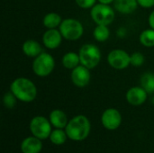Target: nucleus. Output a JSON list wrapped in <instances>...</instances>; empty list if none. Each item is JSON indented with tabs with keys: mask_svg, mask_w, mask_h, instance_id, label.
Instances as JSON below:
<instances>
[{
	"mask_svg": "<svg viewBox=\"0 0 154 153\" xmlns=\"http://www.w3.org/2000/svg\"><path fill=\"white\" fill-rule=\"evenodd\" d=\"M10 91L18 101L31 103L37 96V87L33 81L25 77L16 78L10 84Z\"/></svg>",
	"mask_w": 154,
	"mask_h": 153,
	"instance_id": "nucleus-1",
	"label": "nucleus"
},
{
	"mask_svg": "<svg viewBox=\"0 0 154 153\" xmlns=\"http://www.w3.org/2000/svg\"><path fill=\"white\" fill-rule=\"evenodd\" d=\"M91 124L88 118L83 115H76L70 119L65 128L68 138L75 142L85 140L90 133Z\"/></svg>",
	"mask_w": 154,
	"mask_h": 153,
	"instance_id": "nucleus-2",
	"label": "nucleus"
},
{
	"mask_svg": "<svg viewBox=\"0 0 154 153\" xmlns=\"http://www.w3.org/2000/svg\"><path fill=\"white\" fill-rule=\"evenodd\" d=\"M80 64L89 69L97 68L102 59L100 49L93 43H86L82 45L79 50Z\"/></svg>",
	"mask_w": 154,
	"mask_h": 153,
	"instance_id": "nucleus-3",
	"label": "nucleus"
},
{
	"mask_svg": "<svg viewBox=\"0 0 154 153\" xmlns=\"http://www.w3.org/2000/svg\"><path fill=\"white\" fill-rule=\"evenodd\" d=\"M90 16L96 24H112L116 19V10L110 5L98 3L90 9Z\"/></svg>",
	"mask_w": 154,
	"mask_h": 153,
	"instance_id": "nucleus-4",
	"label": "nucleus"
},
{
	"mask_svg": "<svg viewBox=\"0 0 154 153\" xmlns=\"http://www.w3.org/2000/svg\"><path fill=\"white\" fill-rule=\"evenodd\" d=\"M55 68V60L53 56L48 52H42L33 59L32 64V72L39 78L50 76Z\"/></svg>",
	"mask_w": 154,
	"mask_h": 153,
	"instance_id": "nucleus-5",
	"label": "nucleus"
},
{
	"mask_svg": "<svg viewBox=\"0 0 154 153\" xmlns=\"http://www.w3.org/2000/svg\"><path fill=\"white\" fill-rule=\"evenodd\" d=\"M59 30L63 39L67 41H78L84 34V26L80 21L75 18H66L62 20Z\"/></svg>",
	"mask_w": 154,
	"mask_h": 153,
	"instance_id": "nucleus-6",
	"label": "nucleus"
},
{
	"mask_svg": "<svg viewBox=\"0 0 154 153\" xmlns=\"http://www.w3.org/2000/svg\"><path fill=\"white\" fill-rule=\"evenodd\" d=\"M51 124L49 119L42 116L37 115L34 116L29 124L30 131L32 134L40 140H45L50 137L52 130H51Z\"/></svg>",
	"mask_w": 154,
	"mask_h": 153,
	"instance_id": "nucleus-7",
	"label": "nucleus"
},
{
	"mask_svg": "<svg viewBox=\"0 0 154 153\" xmlns=\"http://www.w3.org/2000/svg\"><path fill=\"white\" fill-rule=\"evenodd\" d=\"M130 54L123 49H114L107 55L109 66L117 70L127 69L131 65Z\"/></svg>",
	"mask_w": 154,
	"mask_h": 153,
	"instance_id": "nucleus-8",
	"label": "nucleus"
},
{
	"mask_svg": "<svg viewBox=\"0 0 154 153\" xmlns=\"http://www.w3.org/2000/svg\"><path fill=\"white\" fill-rule=\"evenodd\" d=\"M101 123L109 131L116 130L122 124L121 113L116 108H107L101 115Z\"/></svg>",
	"mask_w": 154,
	"mask_h": 153,
	"instance_id": "nucleus-9",
	"label": "nucleus"
},
{
	"mask_svg": "<svg viewBox=\"0 0 154 153\" xmlns=\"http://www.w3.org/2000/svg\"><path fill=\"white\" fill-rule=\"evenodd\" d=\"M70 79L75 87L83 88L87 87L91 80L90 69L80 64L77 68L71 70Z\"/></svg>",
	"mask_w": 154,
	"mask_h": 153,
	"instance_id": "nucleus-10",
	"label": "nucleus"
},
{
	"mask_svg": "<svg viewBox=\"0 0 154 153\" xmlns=\"http://www.w3.org/2000/svg\"><path fill=\"white\" fill-rule=\"evenodd\" d=\"M42 44L49 50L59 48L62 42L63 36L60 31L57 29H47L42 34Z\"/></svg>",
	"mask_w": 154,
	"mask_h": 153,
	"instance_id": "nucleus-11",
	"label": "nucleus"
},
{
	"mask_svg": "<svg viewBox=\"0 0 154 153\" xmlns=\"http://www.w3.org/2000/svg\"><path fill=\"white\" fill-rule=\"evenodd\" d=\"M148 95L149 94L141 86L132 87L127 90L125 94V99L128 104L134 106H139L146 102Z\"/></svg>",
	"mask_w": 154,
	"mask_h": 153,
	"instance_id": "nucleus-12",
	"label": "nucleus"
},
{
	"mask_svg": "<svg viewBox=\"0 0 154 153\" xmlns=\"http://www.w3.org/2000/svg\"><path fill=\"white\" fill-rule=\"evenodd\" d=\"M42 149V140L33 135L25 138L21 143V151L23 153H40Z\"/></svg>",
	"mask_w": 154,
	"mask_h": 153,
	"instance_id": "nucleus-13",
	"label": "nucleus"
},
{
	"mask_svg": "<svg viewBox=\"0 0 154 153\" xmlns=\"http://www.w3.org/2000/svg\"><path fill=\"white\" fill-rule=\"evenodd\" d=\"M113 5L115 10L122 14H133L139 6L137 0H115Z\"/></svg>",
	"mask_w": 154,
	"mask_h": 153,
	"instance_id": "nucleus-14",
	"label": "nucleus"
},
{
	"mask_svg": "<svg viewBox=\"0 0 154 153\" xmlns=\"http://www.w3.org/2000/svg\"><path fill=\"white\" fill-rule=\"evenodd\" d=\"M49 120L51 124V125L54 128L57 129H65L69 120L67 117V115L64 111L60 109H54L50 113Z\"/></svg>",
	"mask_w": 154,
	"mask_h": 153,
	"instance_id": "nucleus-15",
	"label": "nucleus"
},
{
	"mask_svg": "<svg viewBox=\"0 0 154 153\" xmlns=\"http://www.w3.org/2000/svg\"><path fill=\"white\" fill-rule=\"evenodd\" d=\"M22 50L23 54L29 58H36L42 52H43L42 44L35 40H27L23 42L22 46Z\"/></svg>",
	"mask_w": 154,
	"mask_h": 153,
	"instance_id": "nucleus-16",
	"label": "nucleus"
},
{
	"mask_svg": "<svg viewBox=\"0 0 154 153\" xmlns=\"http://www.w3.org/2000/svg\"><path fill=\"white\" fill-rule=\"evenodd\" d=\"M61 64L67 69H70V70L74 69L79 65H80V59L79 53L74 51H69L65 53L62 56Z\"/></svg>",
	"mask_w": 154,
	"mask_h": 153,
	"instance_id": "nucleus-17",
	"label": "nucleus"
},
{
	"mask_svg": "<svg viewBox=\"0 0 154 153\" xmlns=\"http://www.w3.org/2000/svg\"><path fill=\"white\" fill-rule=\"evenodd\" d=\"M62 22L61 16L55 12H50L43 16L42 24L46 29H57Z\"/></svg>",
	"mask_w": 154,
	"mask_h": 153,
	"instance_id": "nucleus-18",
	"label": "nucleus"
},
{
	"mask_svg": "<svg viewBox=\"0 0 154 153\" xmlns=\"http://www.w3.org/2000/svg\"><path fill=\"white\" fill-rule=\"evenodd\" d=\"M140 86L148 93H154V73L153 72H145L141 76Z\"/></svg>",
	"mask_w": 154,
	"mask_h": 153,
	"instance_id": "nucleus-19",
	"label": "nucleus"
},
{
	"mask_svg": "<svg viewBox=\"0 0 154 153\" xmlns=\"http://www.w3.org/2000/svg\"><path fill=\"white\" fill-rule=\"evenodd\" d=\"M93 36L97 41L105 42L110 37V30L107 25L97 24L93 31Z\"/></svg>",
	"mask_w": 154,
	"mask_h": 153,
	"instance_id": "nucleus-20",
	"label": "nucleus"
},
{
	"mask_svg": "<svg viewBox=\"0 0 154 153\" xmlns=\"http://www.w3.org/2000/svg\"><path fill=\"white\" fill-rule=\"evenodd\" d=\"M140 43L147 48L154 47V30L152 28L143 31L139 36Z\"/></svg>",
	"mask_w": 154,
	"mask_h": 153,
	"instance_id": "nucleus-21",
	"label": "nucleus"
},
{
	"mask_svg": "<svg viewBox=\"0 0 154 153\" xmlns=\"http://www.w3.org/2000/svg\"><path fill=\"white\" fill-rule=\"evenodd\" d=\"M51 142L55 145H62L66 142V140L68 138V135L66 133V131H63V129H57L53 130L50 135Z\"/></svg>",
	"mask_w": 154,
	"mask_h": 153,
	"instance_id": "nucleus-22",
	"label": "nucleus"
},
{
	"mask_svg": "<svg viewBox=\"0 0 154 153\" xmlns=\"http://www.w3.org/2000/svg\"><path fill=\"white\" fill-rule=\"evenodd\" d=\"M130 60H131V65L133 67L139 68V67H142L143 63L145 62V57L142 52L135 51L131 54Z\"/></svg>",
	"mask_w": 154,
	"mask_h": 153,
	"instance_id": "nucleus-23",
	"label": "nucleus"
},
{
	"mask_svg": "<svg viewBox=\"0 0 154 153\" xmlns=\"http://www.w3.org/2000/svg\"><path fill=\"white\" fill-rule=\"evenodd\" d=\"M16 102H17V98L11 91L6 92L3 96V104H4L5 107L7 109L14 108V106L16 105Z\"/></svg>",
	"mask_w": 154,
	"mask_h": 153,
	"instance_id": "nucleus-24",
	"label": "nucleus"
},
{
	"mask_svg": "<svg viewBox=\"0 0 154 153\" xmlns=\"http://www.w3.org/2000/svg\"><path fill=\"white\" fill-rule=\"evenodd\" d=\"M78 6L82 9H91L97 2V0H75Z\"/></svg>",
	"mask_w": 154,
	"mask_h": 153,
	"instance_id": "nucleus-25",
	"label": "nucleus"
},
{
	"mask_svg": "<svg viewBox=\"0 0 154 153\" xmlns=\"http://www.w3.org/2000/svg\"><path fill=\"white\" fill-rule=\"evenodd\" d=\"M139 6L143 8H152L154 6V0H137Z\"/></svg>",
	"mask_w": 154,
	"mask_h": 153,
	"instance_id": "nucleus-26",
	"label": "nucleus"
},
{
	"mask_svg": "<svg viewBox=\"0 0 154 153\" xmlns=\"http://www.w3.org/2000/svg\"><path fill=\"white\" fill-rule=\"evenodd\" d=\"M148 23H149V26L150 28L153 29L154 30V10L152 11V13L149 14V17H148Z\"/></svg>",
	"mask_w": 154,
	"mask_h": 153,
	"instance_id": "nucleus-27",
	"label": "nucleus"
},
{
	"mask_svg": "<svg viewBox=\"0 0 154 153\" xmlns=\"http://www.w3.org/2000/svg\"><path fill=\"white\" fill-rule=\"evenodd\" d=\"M98 3H102V4H106V5H110L113 4L115 0H97Z\"/></svg>",
	"mask_w": 154,
	"mask_h": 153,
	"instance_id": "nucleus-28",
	"label": "nucleus"
}]
</instances>
